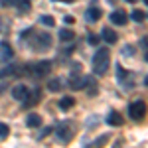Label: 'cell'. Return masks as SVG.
I'll use <instances>...</instances> for the list:
<instances>
[{"label": "cell", "mask_w": 148, "mask_h": 148, "mask_svg": "<svg viewBox=\"0 0 148 148\" xmlns=\"http://www.w3.org/2000/svg\"><path fill=\"white\" fill-rule=\"evenodd\" d=\"M109 63H111V51L109 49H97V53L93 56V71L97 75H105L109 71Z\"/></svg>", "instance_id": "6da1fadb"}, {"label": "cell", "mask_w": 148, "mask_h": 148, "mask_svg": "<svg viewBox=\"0 0 148 148\" xmlns=\"http://www.w3.org/2000/svg\"><path fill=\"white\" fill-rule=\"evenodd\" d=\"M144 113H146L144 101H136V103H132V105L128 107V114H130L132 121H142V119H144Z\"/></svg>", "instance_id": "7a4b0ae2"}, {"label": "cell", "mask_w": 148, "mask_h": 148, "mask_svg": "<svg viewBox=\"0 0 148 148\" xmlns=\"http://www.w3.org/2000/svg\"><path fill=\"white\" fill-rule=\"evenodd\" d=\"M57 136L61 142H69L71 138H73V123H61L59 125V130H57Z\"/></svg>", "instance_id": "3957f363"}, {"label": "cell", "mask_w": 148, "mask_h": 148, "mask_svg": "<svg viewBox=\"0 0 148 148\" xmlns=\"http://www.w3.org/2000/svg\"><path fill=\"white\" fill-rule=\"evenodd\" d=\"M32 46L38 49V51H42V49H46V47L51 46V36L49 34H40L38 38H36V42L32 44Z\"/></svg>", "instance_id": "277c9868"}, {"label": "cell", "mask_w": 148, "mask_h": 148, "mask_svg": "<svg viewBox=\"0 0 148 148\" xmlns=\"http://www.w3.org/2000/svg\"><path fill=\"white\" fill-rule=\"evenodd\" d=\"M111 22L116 24V26H125V24L128 22V16H126L125 10H114L113 14H111Z\"/></svg>", "instance_id": "5b68a950"}, {"label": "cell", "mask_w": 148, "mask_h": 148, "mask_svg": "<svg viewBox=\"0 0 148 148\" xmlns=\"http://www.w3.org/2000/svg\"><path fill=\"white\" fill-rule=\"evenodd\" d=\"M12 97H14L16 101H24V99L28 97V87L22 85V83H18V85L12 89Z\"/></svg>", "instance_id": "8992f818"}, {"label": "cell", "mask_w": 148, "mask_h": 148, "mask_svg": "<svg viewBox=\"0 0 148 148\" xmlns=\"http://www.w3.org/2000/svg\"><path fill=\"white\" fill-rule=\"evenodd\" d=\"M101 34H103V40H105L107 44H116V42H119V34H116L114 30H111L109 26H107V28H103Z\"/></svg>", "instance_id": "52a82bcc"}, {"label": "cell", "mask_w": 148, "mask_h": 148, "mask_svg": "<svg viewBox=\"0 0 148 148\" xmlns=\"http://www.w3.org/2000/svg\"><path fill=\"white\" fill-rule=\"evenodd\" d=\"M14 57V51H12V47L8 42H0V59H4V61H8Z\"/></svg>", "instance_id": "ba28073f"}, {"label": "cell", "mask_w": 148, "mask_h": 148, "mask_svg": "<svg viewBox=\"0 0 148 148\" xmlns=\"http://www.w3.org/2000/svg\"><path fill=\"white\" fill-rule=\"evenodd\" d=\"M101 16H103V12L99 10V8H89V10L85 12V20H87V22H91V24H95Z\"/></svg>", "instance_id": "9c48e42d"}, {"label": "cell", "mask_w": 148, "mask_h": 148, "mask_svg": "<svg viewBox=\"0 0 148 148\" xmlns=\"http://www.w3.org/2000/svg\"><path fill=\"white\" fill-rule=\"evenodd\" d=\"M89 83V77H75V75H71V89H83L85 85Z\"/></svg>", "instance_id": "30bf717a"}, {"label": "cell", "mask_w": 148, "mask_h": 148, "mask_svg": "<svg viewBox=\"0 0 148 148\" xmlns=\"http://www.w3.org/2000/svg\"><path fill=\"white\" fill-rule=\"evenodd\" d=\"M107 123L113 126H121L123 125V114H119L116 111H111V113L107 114Z\"/></svg>", "instance_id": "8fae6325"}, {"label": "cell", "mask_w": 148, "mask_h": 148, "mask_svg": "<svg viewBox=\"0 0 148 148\" xmlns=\"http://www.w3.org/2000/svg\"><path fill=\"white\" fill-rule=\"evenodd\" d=\"M26 125L32 126V128H38V126H42V116L36 113H30L28 114V119H26Z\"/></svg>", "instance_id": "7c38bea8"}, {"label": "cell", "mask_w": 148, "mask_h": 148, "mask_svg": "<svg viewBox=\"0 0 148 148\" xmlns=\"http://www.w3.org/2000/svg\"><path fill=\"white\" fill-rule=\"evenodd\" d=\"M47 89H49V91H53V93L61 91V89H63V79H59V77L51 79L49 83H47Z\"/></svg>", "instance_id": "4fadbf2b"}, {"label": "cell", "mask_w": 148, "mask_h": 148, "mask_svg": "<svg viewBox=\"0 0 148 148\" xmlns=\"http://www.w3.org/2000/svg\"><path fill=\"white\" fill-rule=\"evenodd\" d=\"M49 69H51V63H49V61H40V63L36 65V73H38V75H46Z\"/></svg>", "instance_id": "5bb4252c"}, {"label": "cell", "mask_w": 148, "mask_h": 148, "mask_svg": "<svg viewBox=\"0 0 148 148\" xmlns=\"http://www.w3.org/2000/svg\"><path fill=\"white\" fill-rule=\"evenodd\" d=\"M75 105V99L73 97H63L61 101H59V109H63V111H67V109H71Z\"/></svg>", "instance_id": "9a60e30c"}, {"label": "cell", "mask_w": 148, "mask_h": 148, "mask_svg": "<svg viewBox=\"0 0 148 148\" xmlns=\"http://www.w3.org/2000/svg\"><path fill=\"white\" fill-rule=\"evenodd\" d=\"M130 16H132V20H134V22H138V24H142L144 20H146V12H142V10H134Z\"/></svg>", "instance_id": "2e32d148"}, {"label": "cell", "mask_w": 148, "mask_h": 148, "mask_svg": "<svg viewBox=\"0 0 148 148\" xmlns=\"http://www.w3.org/2000/svg\"><path fill=\"white\" fill-rule=\"evenodd\" d=\"M73 36H75V34H73L71 30H67V28L59 32V38H61V42H71V40H73Z\"/></svg>", "instance_id": "e0dca14e"}, {"label": "cell", "mask_w": 148, "mask_h": 148, "mask_svg": "<svg viewBox=\"0 0 148 148\" xmlns=\"http://www.w3.org/2000/svg\"><path fill=\"white\" fill-rule=\"evenodd\" d=\"M16 2H18L16 6H18V10H20V12H28L30 8H32V4H30V0H16Z\"/></svg>", "instance_id": "ac0fdd59"}, {"label": "cell", "mask_w": 148, "mask_h": 148, "mask_svg": "<svg viewBox=\"0 0 148 148\" xmlns=\"http://www.w3.org/2000/svg\"><path fill=\"white\" fill-rule=\"evenodd\" d=\"M40 22L44 24V26H49V28H51V26H56V20H53V16H42V18H40Z\"/></svg>", "instance_id": "d6986e66"}, {"label": "cell", "mask_w": 148, "mask_h": 148, "mask_svg": "<svg viewBox=\"0 0 148 148\" xmlns=\"http://www.w3.org/2000/svg\"><path fill=\"white\" fill-rule=\"evenodd\" d=\"M8 132H10V128H8V125L0 123V138H8Z\"/></svg>", "instance_id": "ffe728a7"}, {"label": "cell", "mask_w": 148, "mask_h": 148, "mask_svg": "<svg viewBox=\"0 0 148 148\" xmlns=\"http://www.w3.org/2000/svg\"><path fill=\"white\" fill-rule=\"evenodd\" d=\"M87 42H89L91 46H99L101 38H99V36H95V34H89V36H87Z\"/></svg>", "instance_id": "44dd1931"}, {"label": "cell", "mask_w": 148, "mask_h": 148, "mask_svg": "<svg viewBox=\"0 0 148 148\" xmlns=\"http://www.w3.org/2000/svg\"><path fill=\"white\" fill-rule=\"evenodd\" d=\"M121 53H123V56H126V57H132V46H125Z\"/></svg>", "instance_id": "7402d4cb"}, {"label": "cell", "mask_w": 148, "mask_h": 148, "mask_svg": "<svg viewBox=\"0 0 148 148\" xmlns=\"http://www.w3.org/2000/svg\"><path fill=\"white\" fill-rule=\"evenodd\" d=\"M10 73H14V67L8 65L6 69H2V71H0V77H6V75H10Z\"/></svg>", "instance_id": "603a6c76"}, {"label": "cell", "mask_w": 148, "mask_h": 148, "mask_svg": "<svg viewBox=\"0 0 148 148\" xmlns=\"http://www.w3.org/2000/svg\"><path fill=\"white\" fill-rule=\"evenodd\" d=\"M49 132H51V128H46V130H44V132H40V134H38V138H44V136H47V134H49Z\"/></svg>", "instance_id": "cb8c5ba5"}, {"label": "cell", "mask_w": 148, "mask_h": 148, "mask_svg": "<svg viewBox=\"0 0 148 148\" xmlns=\"http://www.w3.org/2000/svg\"><path fill=\"white\" fill-rule=\"evenodd\" d=\"M14 4V0H0V6H10Z\"/></svg>", "instance_id": "d4e9b609"}, {"label": "cell", "mask_w": 148, "mask_h": 148, "mask_svg": "<svg viewBox=\"0 0 148 148\" xmlns=\"http://www.w3.org/2000/svg\"><path fill=\"white\" fill-rule=\"evenodd\" d=\"M63 20H65V24H73V22H75V18H73V16H65Z\"/></svg>", "instance_id": "484cf974"}, {"label": "cell", "mask_w": 148, "mask_h": 148, "mask_svg": "<svg viewBox=\"0 0 148 148\" xmlns=\"http://www.w3.org/2000/svg\"><path fill=\"white\" fill-rule=\"evenodd\" d=\"M128 2H136V0H128Z\"/></svg>", "instance_id": "4316f807"}, {"label": "cell", "mask_w": 148, "mask_h": 148, "mask_svg": "<svg viewBox=\"0 0 148 148\" xmlns=\"http://www.w3.org/2000/svg\"><path fill=\"white\" fill-rule=\"evenodd\" d=\"M65 2H73V0H65Z\"/></svg>", "instance_id": "83f0119b"}]
</instances>
